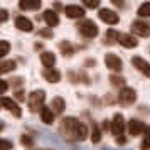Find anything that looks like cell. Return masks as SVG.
Returning <instances> with one entry per match:
<instances>
[{"label": "cell", "mask_w": 150, "mask_h": 150, "mask_svg": "<svg viewBox=\"0 0 150 150\" xmlns=\"http://www.w3.org/2000/svg\"><path fill=\"white\" fill-rule=\"evenodd\" d=\"M59 132L61 135L69 142H83L88 138V127L83 122H79L74 116H66L59 123Z\"/></svg>", "instance_id": "6da1fadb"}, {"label": "cell", "mask_w": 150, "mask_h": 150, "mask_svg": "<svg viewBox=\"0 0 150 150\" xmlns=\"http://www.w3.org/2000/svg\"><path fill=\"white\" fill-rule=\"evenodd\" d=\"M44 101H46V91L44 89H35L27 98L29 110L30 111H41V108L44 106Z\"/></svg>", "instance_id": "7a4b0ae2"}, {"label": "cell", "mask_w": 150, "mask_h": 150, "mask_svg": "<svg viewBox=\"0 0 150 150\" xmlns=\"http://www.w3.org/2000/svg\"><path fill=\"white\" fill-rule=\"evenodd\" d=\"M78 30L81 32V35H84L86 39H93V37H96V35L100 34V29H98V25H96L93 21H89V19H84V21L78 22Z\"/></svg>", "instance_id": "3957f363"}, {"label": "cell", "mask_w": 150, "mask_h": 150, "mask_svg": "<svg viewBox=\"0 0 150 150\" xmlns=\"http://www.w3.org/2000/svg\"><path fill=\"white\" fill-rule=\"evenodd\" d=\"M118 101H120V105H123V106L133 105V103L137 101V91L133 88H128V86L122 88L120 93H118Z\"/></svg>", "instance_id": "277c9868"}, {"label": "cell", "mask_w": 150, "mask_h": 150, "mask_svg": "<svg viewBox=\"0 0 150 150\" xmlns=\"http://www.w3.org/2000/svg\"><path fill=\"white\" fill-rule=\"evenodd\" d=\"M105 64H106V68H108L110 71H113V73H122V69H123L122 59L116 54H113V52L105 54Z\"/></svg>", "instance_id": "5b68a950"}, {"label": "cell", "mask_w": 150, "mask_h": 150, "mask_svg": "<svg viewBox=\"0 0 150 150\" xmlns=\"http://www.w3.org/2000/svg\"><path fill=\"white\" fill-rule=\"evenodd\" d=\"M0 106H4L7 111H10V113H12L14 116H17V118L22 115L21 106H19V105H17V101H15V100H12V98L2 96V98H0Z\"/></svg>", "instance_id": "8992f818"}, {"label": "cell", "mask_w": 150, "mask_h": 150, "mask_svg": "<svg viewBox=\"0 0 150 150\" xmlns=\"http://www.w3.org/2000/svg\"><path fill=\"white\" fill-rule=\"evenodd\" d=\"M98 17H100L103 22H106L108 25H115V24L120 22V15L116 14L115 10H110V8H100Z\"/></svg>", "instance_id": "52a82bcc"}, {"label": "cell", "mask_w": 150, "mask_h": 150, "mask_svg": "<svg viewBox=\"0 0 150 150\" xmlns=\"http://www.w3.org/2000/svg\"><path fill=\"white\" fill-rule=\"evenodd\" d=\"M147 125L142 122V120H135V118H132L128 122V133L132 137H138V135H142V133H145L147 132Z\"/></svg>", "instance_id": "ba28073f"}, {"label": "cell", "mask_w": 150, "mask_h": 150, "mask_svg": "<svg viewBox=\"0 0 150 150\" xmlns=\"http://www.w3.org/2000/svg\"><path fill=\"white\" fill-rule=\"evenodd\" d=\"M130 27H132V32L135 35H140V37H149L150 35V25L143 21H133Z\"/></svg>", "instance_id": "9c48e42d"}, {"label": "cell", "mask_w": 150, "mask_h": 150, "mask_svg": "<svg viewBox=\"0 0 150 150\" xmlns=\"http://www.w3.org/2000/svg\"><path fill=\"white\" fill-rule=\"evenodd\" d=\"M132 64H133V68L138 69L143 76L150 78V62L149 61H145L140 56H133V57H132Z\"/></svg>", "instance_id": "30bf717a"}, {"label": "cell", "mask_w": 150, "mask_h": 150, "mask_svg": "<svg viewBox=\"0 0 150 150\" xmlns=\"http://www.w3.org/2000/svg\"><path fill=\"white\" fill-rule=\"evenodd\" d=\"M123 130H125V118L122 113H116L111 120V133L116 137H122Z\"/></svg>", "instance_id": "8fae6325"}, {"label": "cell", "mask_w": 150, "mask_h": 150, "mask_svg": "<svg viewBox=\"0 0 150 150\" xmlns=\"http://www.w3.org/2000/svg\"><path fill=\"white\" fill-rule=\"evenodd\" d=\"M15 27L22 30V32H32L34 30V25H32V21L24 17V15H17L15 17Z\"/></svg>", "instance_id": "7c38bea8"}, {"label": "cell", "mask_w": 150, "mask_h": 150, "mask_svg": "<svg viewBox=\"0 0 150 150\" xmlns=\"http://www.w3.org/2000/svg\"><path fill=\"white\" fill-rule=\"evenodd\" d=\"M64 14L68 15L69 19H81L83 15H84V8H83L81 5L71 4V5H66V7H64Z\"/></svg>", "instance_id": "4fadbf2b"}, {"label": "cell", "mask_w": 150, "mask_h": 150, "mask_svg": "<svg viewBox=\"0 0 150 150\" xmlns=\"http://www.w3.org/2000/svg\"><path fill=\"white\" fill-rule=\"evenodd\" d=\"M42 19H44V22L47 24V27H56V25H59V15H57V12H54V10H44V14H42Z\"/></svg>", "instance_id": "5bb4252c"}, {"label": "cell", "mask_w": 150, "mask_h": 150, "mask_svg": "<svg viewBox=\"0 0 150 150\" xmlns=\"http://www.w3.org/2000/svg\"><path fill=\"white\" fill-rule=\"evenodd\" d=\"M118 44H122L123 47H127V49H132V47L138 46V41L132 34H120L118 35Z\"/></svg>", "instance_id": "9a60e30c"}, {"label": "cell", "mask_w": 150, "mask_h": 150, "mask_svg": "<svg viewBox=\"0 0 150 150\" xmlns=\"http://www.w3.org/2000/svg\"><path fill=\"white\" fill-rule=\"evenodd\" d=\"M42 78H44L47 83H59L61 81V73H59L56 68L44 69V71H42Z\"/></svg>", "instance_id": "2e32d148"}, {"label": "cell", "mask_w": 150, "mask_h": 150, "mask_svg": "<svg viewBox=\"0 0 150 150\" xmlns=\"http://www.w3.org/2000/svg\"><path fill=\"white\" fill-rule=\"evenodd\" d=\"M51 110H52L54 115H62L64 110H66V101L62 100L61 96H56V98H52V101H51Z\"/></svg>", "instance_id": "e0dca14e"}, {"label": "cell", "mask_w": 150, "mask_h": 150, "mask_svg": "<svg viewBox=\"0 0 150 150\" xmlns=\"http://www.w3.org/2000/svg\"><path fill=\"white\" fill-rule=\"evenodd\" d=\"M42 5L41 0H21L19 2V8L21 10H39Z\"/></svg>", "instance_id": "ac0fdd59"}, {"label": "cell", "mask_w": 150, "mask_h": 150, "mask_svg": "<svg viewBox=\"0 0 150 150\" xmlns=\"http://www.w3.org/2000/svg\"><path fill=\"white\" fill-rule=\"evenodd\" d=\"M41 62L42 66H46V69H51L56 64V56L54 52H49V51H44L41 52Z\"/></svg>", "instance_id": "d6986e66"}, {"label": "cell", "mask_w": 150, "mask_h": 150, "mask_svg": "<svg viewBox=\"0 0 150 150\" xmlns=\"http://www.w3.org/2000/svg\"><path fill=\"white\" fill-rule=\"evenodd\" d=\"M39 115H41V120L46 125H51V123L54 122V113H52L51 106H42L41 111H39Z\"/></svg>", "instance_id": "ffe728a7"}, {"label": "cell", "mask_w": 150, "mask_h": 150, "mask_svg": "<svg viewBox=\"0 0 150 150\" xmlns=\"http://www.w3.org/2000/svg\"><path fill=\"white\" fill-rule=\"evenodd\" d=\"M59 49H61V54L64 56V57H71V56L76 52V47L71 44V42H68V41L59 42Z\"/></svg>", "instance_id": "44dd1931"}, {"label": "cell", "mask_w": 150, "mask_h": 150, "mask_svg": "<svg viewBox=\"0 0 150 150\" xmlns=\"http://www.w3.org/2000/svg\"><path fill=\"white\" fill-rule=\"evenodd\" d=\"M118 32L113 30V29H108L106 30V34H105V44H108V46H113V44H118Z\"/></svg>", "instance_id": "7402d4cb"}, {"label": "cell", "mask_w": 150, "mask_h": 150, "mask_svg": "<svg viewBox=\"0 0 150 150\" xmlns=\"http://www.w3.org/2000/svg\"><path fill=\"white\" fill-rule=\"evenodd\" d=\"M100 140H101V130L95 122H91V142L98 143Z\"/></svg>", "instance_id": "603a6c76"}, {"label": "cell", "mask_w": 150, "mask_h": 150, "mask_svg": "<svg viewBox=\"0 0 150 150\" xmlns=\"http://www.w3.org/2000/svg\"><path fill=\"white\" fill-rule=\"evenodd\" d=\"M15 68H17L15 61H0V74L10 73V71H14Z\"/></svg>", "instance_id": "cb8c5ba5"}, {"label": "cell", "mask_w": 150, "mask_h": 150, "mask_svg": "<svg viewBox=\"0 0 150 150\" xmlns=\"http://www.w3.org/2000/svg\"><path fill=\"white\" fill-rule=\"evenodd\" d=\"M137 14L140 15V17H150V2H143L142 5L138 7Z\"/></svg>", "instance_id": "d4e9b609"}, {"label": "cell", "mask_w": 150, "mask_h": 150, "mask_svg": "<svg viewBox=\"0 0 150 150\" xmlns=\"http://www.w3.org/2000/svg\"><path fill=\"white\" fill-rule=\"evenodd\" d=\"M110 83L113 84V86H116V88H125L123 84H125V79H123L122 76H116V74H111L110 76Z\"/></svg>", "instance_id": "484cf974"}, {"label": "cell", "mask_w": 150, "mask_h": 150, "mask_svg": "<svg viewBox=\"0 0 150 150\" xmlns=\"http://www.w3.org/2000/svg\"><path fill=\"white\" fill-rule=\"evenodd\" d=\"M140 150H150V127L145 132V137L142 140V145H140Z\"/></svg>", "instance_id": "4316f807"}, {"label": "cell", "mask_w": 150, "mask_h": 150, "mask_svg": "<svg viewBox=\"0 0 150 150\" xmlns=\"http://www.w3.org/2000/svg\"><path fill=\"white\" fill-rule=\"evenodd\" d=\"M21 143L24 145V147H27V149H30V150H32V147H34V138L24 133V135L21 137Z\"/></svg>", "instance_id": "83f0119b"}, {"label": "cell", "mask_w": 150, "mask_h": 150, "mask_svg": "<svg viewBox=\"0 0 150 150\" xmlns=\"http://www.w3.org/2000/svg\"><path fill=\"white\" fill-rule=\"evenodd\" d=\"M8 51H10V42L0 41V59H2V57H5V56L8 54Z\"/></svg>", "instance_id": "f1b7e54d"}, {"label": "cell", "mask_w": 150, "mask_h": 150, "mask_svg": "<svg viewBox=\"0 0 150 150\" xmlns=\"http://www.w3.org/2000/svg\"><path fill=\"white\" fill-rule=\"evenodd\" d=\"M12 142L10 140H5V138H0V150H12Z\"/></svg>", "instance_id": "f546056e"}, {"label": "cell", "mask_w": 150, "mask_h": 150, "mask_svg": "<svg viewBox=\"0 0 150 150\" xmlns=\"http://www.w3.org/2000/svg\"><path fill=\"white\" fill-rule=\"evenodd\" d=\"M83 5L88 7V8H98L100 7V2H98V0H84Z\"/></svg>", "instance_id": "4dcf8cb0"}, {"label": "cell", "mask_w": 150, "mask_h": 150, "mask_svg": "<svg viewBox=\"0 0 150 150\" xmlns=\"http://www.w3.org/2000/svg\"><path fill=\"white\" fill-rule=\"evenodd\" d=\"M39 35H41V37H46V39H51V37H52V29L51 27L41 29V30H39Z\"/></svg>", "instance_id": "1f68e13d"}, {"label": "cell", "mask_w": 150, "mask_h": 150, "mask_svg": "<svg viewBox=\"0 0 150 150\" xmlns=\"http://www.w3.org/2000/svg\"><path fill=\"white\" fill-rule=\"evenodd\" d=\"M7 21H8V12L5 8H0V24H4Z\"/></svg>", "instance_id": "d6a6232c"}, {"label": "cell", "mask_w": 150, "mask_h": 150, "mask_svg": "<svg viewBox=\"0 0 150 150\" xmlns=\"http://www.w3.org/2000/svg\"><path fill=\"white\" fill-rule=\"evenodd\" d=\"M21 84H24V79H22V78H14V79L10 81V86H14V88H19Z\"/></svg>", "instance_id": "836d02e7"}, {"label": "cell", "mask_w": 150, "mask_h": 150, "mask_svg": "<svg viewBox=\"0 0 150 150\" xmlns=\"http://www.w3.org/2000/svg\"><path fill=\"white\" fill-rule=\"evenodd\" d=\"M7 89H8V83L5 81V79H0V95H2V93H5Z\"/></svg>", "instance_id": "e575fe53"}, {"label": "cell", "mask_w": 150, "mask_h": 150, "mask_svg": "<svg viewBox=\"0 0 150 150\" xmlns=\"http://www.w3.org/2000/svg\"><path fill=\"white\" fill-rule=\"evenodd\" d=\"M24 98H25V95H24V89H17V91H15V100L24 101Z\"/></svg>", "instance_id": "d590c367"}, {"label": "cell", "mask_w": 150, "mask_h": 150, "mask_svg": "<svg viewBox=\"0 0 150 150\" xmlns=\"http://www.w3.org/2000/svg\"><path fill=\"white\" fill-rule=\"evenodd\" d=\"M84 66H86V68H91V66H96V59H86V61H84Z\"/></svg>", "instance_id": "8d00e7d4"}, {"label": "cell", "mask_w": 150, "mask_h": 150, "mask_svg": "<svg viewBox=\"0 0 150 150\" xmlns=\"http://www.w3.org/2000/svg\"><path fill=\"white\" fill-rule=\"evenodd\" d=\"M116 143H118V145H123V143H127V138H125V137H116Z\"/></svg>", "instance_id": "74e56055"}, {"label": "cell", "mask_w": 150, "mask_h": 150, "mask_svg": "<svg viewBox=\"0 0 150 150\" xmlns=\"http://www.w3.org/2000/svg\"><path fill=\"white\" fill-rule=\"evenodd\" d=\"M103 128H105V130H111V122L105 120V122H103Z\"/></svg>", "instance_id": "f35d334b"}, {"label": "cell", "mask_w": 150, "mask_h": 150, "mask_svg": "<svg viewBox=\"0 0 150 150\" xmlns=\"http://www.w3.org/2000/svg\"><path fill=\"white\" fill-rule=\"evenodd\" d=\"M113 5H116V7H125V2H118V0H113Z\"/></svg>", "instance_id": "ab89813d"}, {"label": "cell", "mask_w": 150, "mask_h": 150, "mask_svg": "<svg viewBox=\"0 0 150 150\" xmlns=\"http://www.w3.org/2000/svg\"><path fill=\"white\" fill-rule=\"evenodd\" d=\"M54 8H56V10H61V8H62V5L59 4V2H56V4H54Z\"/></svg>", "instance_id": "60d3db41"}, {"label": "cell", "mask_w": 150, "mask_h": 150, "mask_svg": "<svg viewBox=\"0 0 150 150\" xmlns=\"http://www.w3.org/2000/svg\"><path fill=\"white\" fill-rule=\"evenodd\" d=\"M4 127H5V125H4V123L0 122V132H2V130H4Z\"/></svg>", "instance_id": "b9f144b4"}, {"label": "cell", "mask_w": 150, "mask_h": 150, "mask_svg": "<svg viewBox=\"0 0 150 150\" xmlns=\"http://www.w3.org/2000/svg\"><path fill=\"white\" fill-rule=\"evenodd\" d=\"M0 108H2V106H0Z\"/></svg>", "instance_id": "7bdbcfd3"}]
</instances>
